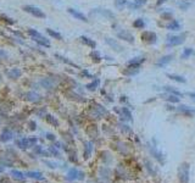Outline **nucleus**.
Returning <instances> with one entry per match:
<instances>
[{
    "instance_id": "27",
    "label": "nucleus",
    "mask_w": 195,
    "mask_h": 183,
    "mask_svg": "<svg viewBox=\"0 0 195 183\" xmlns=\"http://www.w3.org/2000/svg\"><path fill=\"white\" fill-rule=\"evenodd\" d=\"M28 34H29L32 38H37V37H39V36H40V33H39L38 31H36V29L29 28V29H28Z\"/></svg>"
},
{
    "instance_id": "16",
    "label": "nucleus",
    "mask_w": 195,
    "mask_h": 183,
    "mask_svg": "<svg viewBox=\"0 0 195 183\" xmlns=\"http://www.w3.org/2000/svg\"><path fill=\"white\" fill-rule=\"evenodd\" d=\"M163 90H166L167 93L173 94V95H177V97H183V94L180 93L178 89H175L173 87H163Z\"/></svg>"
},
{
    "instance_id": "2",
    "label": "nucleus",
    "mask_w": 195,
    "mask_h": 183,
    "mask_svg": "<svg viewBox=\"0 0 195 183\" xmlns=\"http://www.w3.org/2000/svg\"><path fill=\"white\" fill-rule=\"evenodd\" d=\"M187 34L185 33H182L179 36H170L167 38V45L168 46H176V45H180L184 43Z\"/></svg>"
},
{
    "instance_id": "19",
    "label": "nucleus",
    "mask_w": 195,
    "mask_h": 183,
    "mask_svg": "<svg viewBox=\"0 0 195 183\" xmlns=\"http://www.w3.org/2000/svg\"><path fill=\"white\" fill-rule=\"evenodd\" d=\"M46 33L50 37H53V38H55V39H62V36L60 34L59 32H56V31H54V29H50V28H48L46 29Z\"/></svg>"
},
{
    "instance_id": "32",
    "label": "nucleus",
    "mask_w": 195,
    "mask_h": 183,
    "mask_svg": "<svg viewBox=\"0 0 195 183\" xmlns=\"http://www.w3.org/2000/svg\"><path fill=\"white\" fill-rule=\"evenodd\" d=\"M48 121L50 122V123H53V125H55V126H58V121L55 120L53 116H48Z\"/></svg>"
},
{
    "instance_id": "7",
    "label": "nucleus",
    "mask_w": 195,
    "mask_h": 183,
    "mask_svg": "<svg viewBox=\"0 0 195 183\" xmlns=\"http://www.w3.org/2000/svg\"><path fill=\"white\" fill-rule=\"evenodd\" d=\"M142 39L144 40V42L149 43V44H155L157 37H156V34L154 32H144L142 34Z\"/></svg>"
},
{
    "instance_id": "24",
    "label": "nucleus",
    "mask_w": 195,
    "mask_h": 183,
    "mask_svg": "<svg viewBox=\"0 0 195 183\" xmlns=\"http://www.w3.org/2000/svg\"><path fill=\"white\" fill-rule=\"evenodd\" d=\"M99 83H100V81L99 79H95V81H93L92 83H89L87 86V88H88L89 90H95L96 88H98V86H99Z\"/></svg>"
},
{
    "instance_id": "23",
    "label": "nucleus",
    "mask_w": 195,
    "mask_h": 183,
    "mask_svg": "<svg viewBox=\"0 0 195 183\" xmlns=\"http://www.w3.org/2000/svg\"><path fill=\"white\" fill-rule=\"evenodd\" d=\"M90 57H92L95 62H100V60H101V56H100V54L98 53L96 50H93L92 53H90Z\"/></svg>"
},
{
    "instance_id": "8",
    "label": "nucleus",
    "mask_w": 195,
    "mask_h": 183,
    "mask_svg": "<svg viewBox=\"0 0 195 183\" xmlns=\"http://www.w3.org/2000/svg\"><path fill=\"white\" fill-rule=\"evenodd\" d=\"M173 56H175L173 54H170V55H166V56L161 57V59H160L157 62H156V66H159V67H165L166 65H168L171 61H172Z\"/></svg>"
},
{
    "instance_id": "10",
    "label": "nucleus",
    "mask_w": 195,
    "mask_h": 183,
    "mask_svg": "<svg viewBox=\"0 0 195 183\" xmlns=\"http://www.w3.org/2000/svg\"><path fill=\"white\" fill-rule=\"evenodd\" d=\"M139 71H140V66H134V65H128V69L124 70V74L127 76H134Z\"/></svg>"
},
{
    "instance_id": "9",
    "label": "nucleus",
    "mask_w": 195,
    "mask_h": 183,
    "mask_svg": "<svg viewBox=\"0 0 195 183\" xmlns=\"http://www.w3.org/2000/svg\"><path fill=\"white\" fill-rule=\"evenodd\" d=\"M68 12L71 13V15H72L73 17L77 18V20H81V21H83V22H88V18L86 17V15H83L82 12H79V11H77V10H74V9H71V8L68 9Z\"/></svg>"
},
{
    "instance_id": "35",
    "label": "nucleus",
    "mask_w": 195,
    "mask_h": 183,
    "mask_svg": "<svg viewBox=\"0 0 195 183\" xmlns=\"http://www.w3.org/2000/svg\"><path fill=\"white\" fill-rule=\"evenodd\" d=\"M188 95H189V97L195 101V93H191V92H190V93H188Z\"/></svg>"
},
{
    "instance_id": "29",
    "label": "nucleus",
    "mask_w": 195,
    "mask_h": 183,
    "mask_svg": "<svg viewBox=\"0 0 195 183\" xmlns=\"http://www.w3.org/2000/svg\"><path fill=\"white\" fill-rule=\"evenodd\" d=\"M122 112L124 114V117L128 118V120H132V115H130V111L127 109V107H123L122 109Z\"/></svg>"
},
{
    "instance_id": "25",
    "label": "nucleus",
    "mask_w": 195,
    "mask_h": 183,
    "mask_svg": "<svg viewBox=\"0 0 195 183\" xmlns=\"http://www.w3.org/2000/svg\"><path fill=\"white\" fill-rule=\"evenodd\" d=\"M193 54V49L191 48H187V49H184V51H183V54H182V59H187V57H189L190 55Z\"/></svg>"
},
{
    "instance_id": "15",
    "label": "nucleus",
    "mask_w": 195,
    "mask_h": 183,
    "mask_svg": "<svg viewBox=\"0 0 195 183\" xmlns=\"http://www.w3.org/2000/svg\"><path fill=\"white\" fill-rule=\"evenodd\" d=\"M145 61V59L144 57H133L132 60H129L128 61V65H134V66H140L143 62Z\"/></svg>"
},
{
    "instance_id": "17",
    "label": "nucleus",
    "mask_w": 195,
    "mask_h": 183,
    "mask_svg": "<svg viewBox=\"0 0 195 183\" xmlns=\"http://www.w3.org/2000/svg\"><path fill=\"white\" fill-rule=\"evenodd\" d=\"M167 77L176 81V82H179V83H185V78L182 77V76H177V74H172V73H167Z\"/></svg>"
},
{
    "instance_id": "13",
    "label": "nucleus",
    "mask_w": 195,
    "mask_h": 183,
    "mask_svg": "<svg viewBox=\"0 0 195 183\" xmlns=\"http://www.w3.org/2000/svg\"><path fill=\"white\" fill-rule=\"evenodd\" d=\"M8 76L12 79H16L21 76V70L20 69H11L9 72H8Z\"/></svg>"
},
{
    "instance_id": "31",
    "label": "nucleus",
    "mask_w": 195,
    "mask_h": 183,
    "mask_svg": "<svg viewBox=\"0 0 195 183\" xmlns=\"http://www.w3.org/2000/svg\"><path fill=\"white\" fill-rule=\"evenodd\" d=\"M37 98H39V95L36 94V93H29L28 94V99L29 100H37Z\"/></svg>"
},
{
    "instance_id": "12",
    "label": "nucleus",
    "mask_w": 195,
    "mask_h": 183,
    "mask_svg": "<svg viewBox=\"0 0 195 183\" xmlns=\"http://www.w3.org/2000/svg\"><path fill=\"white\" fill-rule=\"evenodd\" d=\"M81 40L83 43H84L86 45H88L89 48H92V49H95V46H96V43L94 42L93 39H90V38H87V37H84V36H82L81 37Z\"/></svg>"
},
{
    "instance_id": "26",
    "label": "nucleus",
    "mask_w": 195,
    "mask_h": 183,
    "mask_svg": "<svg viewBox=\"0 0 195 183\" xmlns=\"http://www.w3.org/2000/svg\"><path fill=\"white\" fill-rule=\"evenodd\" d=\"M146 1H148V0H134V3H133V4H134V9L140 8V6L145 5Z\"/></svg>"
},
{
    "instance_id": "33",
    "label": "nucleus",
    "mask_w": 195,
    "mask_h": 183,
    "mask_svg": "<svg viewBox=\"0 0 195 183\" xmlns=\"http://www.w3.org/2000/svg\"><path fill=\"white\" fill-rule=\"evenodd\" d=\"M0 59H8V53L4 50H0Z\"/></svg>"
},
{
    "instance_id": "1",
    "label": "nucleus",
    "mask_w": 195,
    "mask_h": 183,
    "mask_svg": "<svg viewBox=\"0 0 195 183\" xmlns=\"http://www.w3.org/2000/svg\"><path fill=\"white\" fill-rule=\"evenodd\" d=\"M178 179L179 183H188L189 182V164L182 162L178 167Z\"/></svg>"
},
{
    "instance_id": "3",
    "label": "nucleus",
    "mask_w": 195,
    "mask_h": 183,
    "mask_svg": "<svg viewBox=\"0 0 195 183\" xmlns=\"http://www.w3.org/2000/svg\"><path fill=\"white\" fill-rule=\"evenodd\" d=\"M23 11L31 13V15L36 16L38 18H45V13L41 11L39 8H37V6H33V5H25L23 6Z\"/></svg>"
},
{
    "instance_id": "11",
    "label": "nucleus",
    "mask_w": 195,
    "mask_h": 183,
    "mask_svg": "<svg viewBox=\"0 0 195 183\" xmlns=\"http://www.w3.org/2000/svg\"><path fill=\"white\" fill-rule=\"evenodd\" d=\"M36 42L38 43V44H40V45H43V46H46V48H49L50 46V42H49V39H46L45 37H43V36H39V37H37V38H33Z\"/></svg>"
},
{
    "instance_id": "21",
    "label": "nucleus",
    "mask_w": 195,
    "mask_h": 183,
    "mask_svg": "<svg viewBox=\"0 0 195 183\" xmlns=\"http://www.w3.org/2000/svg\"><path fill=\"white\" fill-rule=\"evenodd\" d=\"M133 26L135 27V28L142 29V28H144V27H145V22H144V20L138 18V20H135V21L133 22Z\"/></svg>"
},
{
    "instance_id": "4",
    "label": "nucleus",
    "mask_w": 195,
    "mask_h": 183,
    "mask_svg": "<svg viewBox=\"0 0 195 183\" xmlns=\"http://www.w3.org/2000/svg\"><path fill=\"white\" fill-rule=\"evenodd\" d=\"M117 38H120L122 40H126V42L130 43V44H134V37L132 33H129L128 31L126 29H121L117 32Z\"/></svg>"
},
{
    "instance_id": "20",
    "label": "nucleus",
    "mask_w": 195,
    "mask_h": 183,
    "mask_svg": "<svg viewBox=\"0 0 195 183\" xmlns=\"http://www.w3.org/2000/svg\"><path fill=\"white\" fill-rule=\"evenodd\" d=\"M98 12H99V13H101V15H104V16L109 17V18H115V15H114V13L111 12L110 10H105V9H99V10H98Z\"/></svg>"
},
{
    "instance_id": "36",
    "label": "nucleus",
    "mask_w": 195,
    "mask_h": 183,
    "mask_svg": "<svg viewBox=\"0 0 195 183\" xmlns=\"http://www.w3.org/2000/svg\"><path fill=\"white\" fill-rule=\"evenodd\" d=\"M0 81H1V76H0Z\"/></svg>"
},
{
    "instance_id": "14",
    "label": "nucleus",
    "mask_w": 195,
    "mask_h": 183,
    "mask_svg": "<svg viewBox=\"0 0 195 183\" xmlns=\"http://www.w3.org/2000/svg\"><path fill=\"white\" fill-rule=\"evenodd\" d=\"M179 28H180V23L176 21V20H173V21H171L167 25V29H170V31H178Z\"/></svg>"
},
{
    "instance_id": "22",
    "label": "nucleus",
    "mask_w": 195,
    "mask_h": 183,
    "mask_svg": "<svg viewBox=\"0 0 195 183\" xmlns=\"http://www.w3.org/2000/svg\"><path fill=\"white\" fill-rule=\"evenodd\" d=\"M126 5H127L126 0H115V6H116V9H118V10H122Z\"/></svg>"
},
{
    "instance_id": "34",
    "label": "nucleus",
    "mask_w": 195,
    "mask_h": 183,
    "mask_svg": "<svg viewBox=\"0 0 195 183\" xmlns=\"http://www.w3.org/2000/svg\"><path fill=\"white\" fill-rule=\"evenodd\" d=\"M89 153H92V144H89V143H88V144H87V154H86L87 156H86V158H88Z\"/></svg>"
},
{
    "instance_id": "6",
    "label": "nucleus",
    "mask_w": 195,
    "mask_h": 183,
    "mask_svg": "<svg viewBox=\"0 0 195 183\" xmlns=\"http://www.w3.org/2000/svg\"><path fill=\"white\" fill-rule=\"evenodd\" d=\"M105 42L112 48L115 51H117V53H121V51H123V46L122 45H120V43L117 42L116 39H114V38H109V37H106L105 38Z\"/></svg>"
},
{
    "instance_id": "30",
    "label": "nucleus",
    "mask_w": 195,
    "mask_h": 183,
    "mask_svg": "<svg viewBox=\"0 0 195 183\" xmlns=\"http://www.w3.org/2000/svg\"><path fill=\"white\" fill-rule=\"evenodd\" d=\"M177 5L179 6L180 9H183V10H185V9L189 8V4H188V3H184V1H178Z\"/></svg>"
},
{
    "instance_id": "18",
    "label": "nucleus",
    "mask_w": 195,
    "mask_h": 183,
    "mask_svg": "<svg viewBox=\"0 0 195 183\" xmlns=\"http://www.w3.org/2000/svg\"><path fill=\"white\" fill-rule=\"evenodd\" d=\"M40 84L43 86L44 88H46V89H49V88H53L54 83H53V81L50 78H43L40 81Z\"/></svg>"
},
{
    "instance_id": "5",
    "label": "nucleus",
    "mask_w": 195,
    "mask_h": 183,
    "mask_svg": "<svg viewBox=\"0 0 195 183\" xmlns=\"http://www.w3.org/2000/svg\"><path fill=\"white\" fill-rule=\"evenodd\" d=\"M177 111L180 112V114H183L184 116H188V117H191V116L195 115V110L193 109V107L187 106V105H179L177 107Z\"/></svg>"
},
{
    "instance_id": "28",
    "label": "nucleus",
    "mask_w": 195,
    "mask_h": 183,
    "mask_svg": "<svg viewBox=\"0 0 195 183\" xmlns=\"http://www.w3.org/2000/svg\"><path fill=\"white\" fill-rule=\"evenodd\" d=\"M166 99L168 101H171V103H178V101H179V98L177 95H173V94H172V95H167Z\"/></svg>"
}]
</instances>
